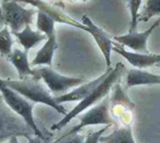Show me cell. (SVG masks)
Instances as JSON below:
<instances>
[{
	"mask_svg": "<svg viewBox=\"0 0 160 143\" xmlns=\"http://www.w3.org/2000/svg\"><path fill=\"white\" fill-rule=\"evenodd\" d=\"M124 72H125V65H124L122 62H118L117 65L111 69L109 75L102 80V84H99L97 85L96 89L93 91L88 97L82 100L81 101H79L78 105L75 106V108L73 110L69 111V112H68V114H65L64 118L62 119L61 121H59L58 123H56L55 125L51 126V129H52V130H60V129L63 128L69 121H72L74 118L78 116L80 113L86 111L88 108L92 107V106H95L96 104H98L99 101H102L106 96L109 94V92L112 90L113 85L117 84L118 81H120Z\"/></svg>",
	"mask_w": 160,
	"mask_h": 143,
	"instance_id": "6da1fadb",
	"label": "cell"
},
{
	"mask_svg": "<svg viewBox=\"0 0 160 143\" xmlns=\"http://www.w3.org/2000/svg\"><path fill=\"white\" fill-rule=\"evenodd\" d=\"M3 81L8 87L16 91L32 103L45 104L57 110L59 113L64 114V115L68 114L66 109L61 104L57 103L56 97H53L50 91L47 90V88L45 87V84L41 82L40 78L35 76H26L19 80L7 79Z\"/></svg>",
	"mask_w": 160,
	"mask_h": 143,
	"instance_id": "7a4b0ae2",
	"label": "cell"
},
{
	"mask_svg": "<svg viewBox=\"0 0 160 143\" xmlns=\"http://www.w3.org/2000/svg\"><path fill=\"white\" fill-rule=\"evenodd\" d=\"M32 135H34L32 128L7 105L0 93V143L12 137L29 138Z\"/></svg>",
	"mask_w": 160,
	"mask_h": 143,
	"instance_id": "3957f363",
	"label": "cell"
},
{
	"mask_svg": "<svg viewBox=\"0 0 160 143\" xmlns=\"http://www.w3.org/2000/svg\"><path fill=\"white\" fill-rule=\"evenodd\" d=\"M0 93H1L7 105L14 112H16L19 116H22L25 120L26 123L34 131L35 136H38L45 140V138L43 136V132L38 129L37 123H35L34 119H33V108H34V105L32 104V101L27 100L22 95H20L16 91L12 90L11 88L8 87L1 78H0Z\"/></svg>",
	"mask_w": 160,
	"mask_h": 143,
	"instance_id": "277c9868",
	"label": "cell"
},
{
	"mask_svg": "<svg viewBox=\"0 0 160 143\" xmlns=\"http://www.w3.org/2000/svg\"><path fill=\"white\" fill-rule=\"evenodd\" d=\"M34 76L44 81L50 93L55 95H63L73 88L82 84L84 80L82 78L68 77L59 74L51 69V66H38L34 69Z\"/></svg>",
	"mask_w": 160,
	"mask_h": 143,
	"instance_id": "5b68a950",
	"label": "cell"
},
{
	"mask_svg": "<svg viewBox=\"0 0 160 143\" xmlns=\"http://www.w3.org/2000/svg\"><path fill=\"white\" fill-rule=\"evenodd\" d=\"M4 25L11 29V32L22 31L27 25L32 24L33 17L38 14L35 9H25L15 0H2Z\"/></svg>",
	"mask_w": 160,
	"mask_h": 143,
	"instance_id": "8992f818",
	"label": "cell"
},
{
	"mask_svg": "<svg viewBox=\"0 0 160 143\" xmlns=\"http://www.w3.org/2000/svg\"><path fill=\"white\" fill-rule=\"evenodd\" d=\"M108 125L112 126L115 124V120L112 118L110 113V98L109 96L106 97L102 101L92 107L91 109L83 112L82 115L79 116V123L68 131V135L77 134L81 131L84 127L93 125Z\"/></svg>",
	"mask_w": 160,
	"mask_h": 143,
	"instance_id": "52a82bcc",
	"label": "cell"
},
{
	"mask_svg": "<svg viewBox=\"0 0 160 143\" xmlns=\"http://www.w3.org/2000/svg\"><path fill=\"white\" fill-rule=\"evenodd\" d=\"M113 89L114 92L112 97L110 98V113L113 119L118 120L123 125H128L132 120V110L135 109V104L128 98L126 93L121 88L120 81L113 85Z\"/></svg>",
	"mask_w": 160,
	"mask_h": 143,
	"instance_id": "ba28073f",
	"label": "cell"
},
{
	"mask_svg": "<svg viewBox=\"0 0 160 143\" xmlns=\"http://www.w3.org/2000/svg\"><path fill=\"white\" fill-rule=\"evenodd\" d=\"M15 1H19L22 3H28L31 4L33 8L41 11L43 13H45L46 15H48L50 18H52L56 23L59 24H64V25H69L72 27H76L78 29H81L83 31L88 32V27L84 26L82 23H79L77 20H75L73 17H71L69 15L66 14L63 10H61L59 7L53 6L51 3L44 1V0H15Z\"/></svg>",
	"mask_w": 160,
	"mask_h": 143,
	"instance_id": "9c48e42d",
	"label": "cell"
},
{
	"mask_svg": "<svg viewBox=\"0 0 160 143\" xmlns=\"http://www.w3.org/2000/svg\"><path fill=\"white\" fill-rule=\"evenodd\" d=\"M160 25V18L156 20L151 28H148V30L143 31V32H128L127 34L114 36L113 40L114 42L122 46H127L128 48L131 49L133 53H139V54H149L148 48V40L153 33V31L156 29L157 27Z\"/></svg>",
	"mask_w": 160,
	"mask_h": 143,
	"instance_id": "30bf717a",
	"label": "cell"
},
{
	"mask_svg": "<svg viewBox=\"0 0 160 143\" xmlns=\"http://www.w3.org/2000/svg\"><path fill=\"white\" fill-rule=\"evenodd\" d=\"M81 20L82 24L88 27V33H90L93 36L100 51L104 54L106 65H107V69H109V67H111V51H112L113 47V42L111 38L102 28L95 25L88 15H83L81 17Z\"/></svg>",
	"mask_w": 160,
	"mask_h": 143,
	"instance_id": "8fae6325",
	"label": "cell"
},
{
	"mask_svg": "<svg viewBox=\"0 0 160 143\" xmlns=\"http://www.w3.org/2000/svg\"><path fill=\"white\" fill-rule=\"evenodd\" d=\"M111 69H112L109 67V69H107V71H106L104 74H102L99 77H97L96 79L91 80V81H89V82H86V84L83 82L82 84L78 85L76 89L69 91V92L65 93V94H63V95L57 96L56 97L57 103L63 104V103H68V101H81L82 100H84V98L88 97L93 91L96 89L97 85L99 84H102V80L109 75Z\"/></svg>",
	"mask_w": 160,
	"mask_h": 143,
	"instance_id": "7c38bea8",
	"label": "cell"
},
{
	"mask_svg": "<svg viewBox=\"0 0 160 143\" xmlns=\"http://www.w3.org/2000/svg\"><path fill=\"white\" fill-rule=\"evenodd\" d=\"M125 81L127 88L146 84H160V75L152 74L149 72L143 71V69L135 67L127 71Z\"/></svg>",
	"mask_w": 160,
	"mask_h": 143,
	"instance_id": "4fadbf2b",
	"label": "cell"
},
{
	"mask_svg": "<svg viewBox=\"0 0 160 143\" xmlns=\"http://www.w3.org/2000/svg\"><path fill=\"white\" fill-rule=\"evenodd\" d=\"M12 34L18 40L19 44L24 47V50L26 51H29L31 48H34L41 42L47 38V36L38 30H32L31 25H27L24 29L18 32H12Z\"/></svg>",
	"mask_w": 160,
	"mask_h": 143,
	"instance_id": "5bb4252c",
	"label": "cell"
},
{
	"mask_svg": "<svg viewBox=\"0 0 160 143\" xmlns=\"http://www.w3.org/2000/svg\"><path fill=\"white\" fill-rule=\"evenodd\" d=\"M8 60L16 69L19 79H22L26 76H34V69H31L28 61V51L15 48L13 49L11 56L8 58Z\"/></svg>",
	"mask_w": 160,
	"mask_h": 143,
	"instance_id": "9a60e30c",
	"label": "cell"
},
{
	"mask_svg": "<svg viewBox=\"0 0 160 143\" xmlns=\"http://www.w3.org/2000/svg\"><path fill=\"white\" fill-rule=\"evenodd\" d=\"M58 49V43H57V36H50L47 38V41L44 46L38 51L35 58L32 60L31 65L32 66H51L52 64V58L55 51Z\"/></svg>",
	"mask_w": 160,
	"mask_h": 143,
	"instance_id": "2e32d148",
	"label": "cell"
},
{
	"mask_svg": "<svg viewBox=\"0 0 160 143\" xmlns=\"http://www.w3.org/2000/svg\"><path fill=\"white\" fill-rule=\"evenodd\" d=\"M99 143H136L130 125H122L108 136L100 137Z\"/></svg>",
	"mask_w": 160,
	"mask_h": 143,
	"instance_id": "e0dca14e",
	"label": "cell"
},
{
	"mask_svg": "<svg viewBox=\"0 0 160 143\" xmlns=\"http://www.w3.org/2000/svg\"><path fill=\"white\" fill-rule=\"evenodd\" d=\"M56 22L50 18L45 13L38 11L37 14V28L40 32L44 33L47 38L56 35V29H55Z\"/></svg>",
	"mask_w": 160,
	"mask_h": 143,
	"instance_id": "ac0fdd59",
	"label": "cell"
},
{
	"mask_svg": "<svg viewBox=\"0 0 160 143\" xmlns=\"http://www.w3.org/2000/svg\"><path fill=\"white\" fill-rule=\"evenodd\" d=\"M8 26H4L0 29V54L7 59L11 56L14 45V40Z\"/></svg>",
	"mask_w": 160,
	"mask_h": 143,
	"instance_id": "d6986e66",
	"label": "cell"
},
{
	"mask_svg": "<svg viewBox=\"0 0 160 143\" xmlns=\"http://www.w3.org/2000/svg\"><path fill=\"white\" fill-rule=\"evenodd\" d=\"M154 16H160V0H146L143 10L139 13L138 22L146 23Z\"/></svg>",
	"mask_w": 160,
	"mask_h": 143,
	"instance_id": "ffe728a7",
	"label": "cell"
},
{
	"mask_svg": "<svg viewBox=\"0 0 160 143\" xmlns=\"http://www.w3.org/2000/svg\"><path fill=\"white\" fill-rule=\"evenodd\" d=\"M129 1V10H130V26L129 32L136 31L137 24H138V16L140 13V8L142 0H128Z\"/></svg>",
	"mask_w": 160,
	"mask_h": 143,
	"instance_id": "44dd1931",
	"label": "cell"
},
{
	"mask_svg": "<svg viewBox=\"0 0 160 143\" xmlns=\"http://www.w3.org/2000/svg\"><path fill=\"white\" fill-rule=\"evenodd\" d=\"M84 142V137L82 135H80L79 132L73 135L65 134L63 137L59 138L57 141L53 143H83Z\"/></svg>",
	"mask_w": 160,
	"mask_h": 143,
	"instance_id": "7402d4cb",
	"label": "cell"
},
{
	"mask_svg": "<svg viewBox=\"0 0 160 143\" xmlns=\"http://www.w3.org/2000/svg\"><path fill=\"white\" fill-rule=\"evenodd\" d=\"M109 128V126L106 125L104 128L99 129L97 131H91L88 134L87 138L84 139V142L83 143H99V140H100V137L104 135V132Z\"/></svg>",
	"mask_w": 160,
	"mask_h": 143,
	"instance_id": "603a6c76",
	"label": "cell"
},
{
	"mask_svg": "<svg viewBox=\"0 0 160 143\" xmlns=\"http://www.w3.org/2000/svg\"><path fill=\"white\" fill-rule=\"evenodd\" d=\"M28 139V143H44V139L38 136H35V135H32L30 136Z\"/></svg>",
	"mask_w": 160,
	"mask_h": 143,
	"instance_id": "cb8c5ba5",
	"label": "cell"
},
{
	"mask_svg": "<svg viewBox=\"0 0 160 143\" xmlns=\"http://www.w3.org/2000/svg\"><path fill=\"white\" fill-rule=\"evenodd\" d=\"M4 19H3V11H2L1 4H0V29L4 27Z\"/></svg>",
	"mask_w": 160,
	"mask_h": 143,
	"instance_id": "d4e9b609",
	"label": "cell"
},
{
	"mask_svg": "<svg viewBox=\"0 0 160 143\" xmlns=\"http://www.w3.org/2000/svg\"><path fill=\"white\" fill-rule=\"evenodd\" d=\"M8 143H19L18 141V137H12L9 139V142Z\"/></svg>",
	"mask_w": 160,
	"mask_h": 143,
	"instance_id": "484cf974",
	"label": "cell"
},
{
	"mask_svg": "<svg viewBox=\"0 0 160 143\" xmlns=\"http://www.w3.org/2000/svg\"><path fill=\"white\" fill-rule=\"evenodd\" d=\"M69 1H89V0H69Z\"/></svg>",
	"mask_w": 160,
	"mask_h": 143,
	"instance_id": "4316f807",
	"label": "cell"
},
{
	"mask_svg": "<svg viewBox=\"0 0 160 143\" xmlns=\"http://www.w3.org/2000/svg\"><path fill=\"white\" fill-rule=\"evenodd\" d=\"M157 67H159V69H160V63H158V64H157Z\"/></svg>",
	"mask_w": 160,
	"mask_h": 143,
	"instance_id": "83f0119b",
	"label": "cell"
}]
</instances>
